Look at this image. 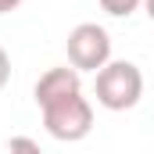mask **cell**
Instances as JSON below:
<instances>
[{
  "mask_svg": "<svg viewBox=\"0 0 154 154\" xmlns=\"http://www.w3.org/2000/svg\"><path fill=\"white\" fill-rule=\"evenodd\" d=\"M93 93H97L100 108H108V111H129L143 97V72L133 61H108L97 72Z\"/></svg>",
  "mask_w": 154,
  "mask_h": 154,
  "instance_id": "1",
  "label": "cell"
},
{
  "mask_svg": "<svg viewBox=\"0 0 154 154\" xmlns=\"http://www.w3.org/2000/svg\"><path fill=\"white\" fill-rule=\"evenodd\" d=\"M43 125L54 140L61 143H79L93 133V104L82 97V93H72L50 108H43Z\"/></svg>",
  "mask_w": 154,
  "mask_h": 154,
  "instance_id": "2",
  "label": "cell"
},
{
  "mask_svg": "<svg viewBox=\"0 0 154 154\" xmlns=\"http://www.w3.org/2000/svg\"><path fill=\"white\" fill-rule=\"evenodd\" d=\"M65 50H68V65L75 72H100L111 61V36L97 22H79L65 39Z\"/></svg>",
  "mask_w": 154,
  "mask_h": 154,
  "instance_id": "3",
  "label": "cell"
},
{
  "mask_svg": "<svg viewBox=\"0 0 154 154\" xmlns=\"http://www.w3.org/2000/svg\"><path fill=\"white\" fill-rule=\"evenodd\" d=\"M72 93H82L79 72L72 68V65L47 68V72L36 79V90H32V97H36L39 111H43V108H50V104H57V100H65V97H72Z\"/></svg>",
  "mask_w": 154,
  "mask_h": 154,
  "instance_id": "4",
  "label": "cell"
},
{
  "mask_svg": "<svg viewBox=\"0 0 154 154\" xmlns=\"http://www.w3.org/2000/svg\"><path fill=\"white\" fill-rule=\"evenodd\" d=\"M100 7L111 14V18H129L143 7V0H100Z\"/></svg>",
  "mask_w": 154,
  "mask_h": 154,
  "instance_id": "5",
  "label": "cell"
},
{
  "mask_svg": "<svg viewBox=\"0 0 154 154\" xmlns=\"http://www.w3.org/2000/svg\"><path fill=\"white\" fill-rule=\"evenodd\" d=\"M7 154H43V151H39V143L32 136H14L7 143Z\"/></svg>",
  "mask_w": 154,
  "mask_h": 154,
  "instance_id": "6",
  "label": "cell"
},
{
  "mask_svg": "<svg viewBox=\"0 0 154 154\" xmlns=\"http://www.w3.org/2000/svg\"><path fill=\"white\" fill-rule=\"evenodd\" d=\"M7 79H11V57H7V50L0 47V90L7 86Z\"/></svg>",
  "mask_w": 154,
  "mask_h": 154,
  "instance_id": "7",
  "label": "cell"
},
{
  "mask_svg": "<svg viewBox=\"0 0 154 154\" xmlns=\"http://www.w3.org/2000/svg\"><path fill=\"white\" fill-rule=\"evenodd\" d=\"M18 7H22V0H0V14H11Z\"/></svg>",
  "mask_w": 154,
  "mask_h": 154,
  "instance_id": "8",
  "label": "cell"
},
{
  "mask_svg": "<svg viewBox=\"0 0 154 154\" xmlns=\"http://www.w3.org/2000/svg\"><path fill=\"white\" fill-rule=\"evenodd\" d=\"M143 11H147V18L154 22V0H143Z\"/></svg>",
  "mask_w": 154,
  "mask_h": 154,
  "instance_id": "9",
  "label": "cell"
}]
</instances>
